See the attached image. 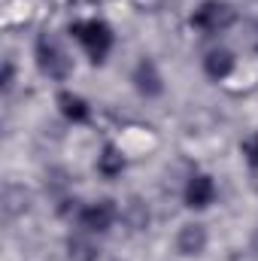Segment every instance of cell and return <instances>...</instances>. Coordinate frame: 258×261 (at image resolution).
<instances>
[{
  "label": "cell",
  "mask_w": 258,
  "mask_h": 261,
  "mask_svg": "<svg viewBox=\"0 0 258 261\" xmlns=\"http://www.w3.org/2000/svg\"><path fill=\"white\" fill-rule=\"evenodd\" d=\"M240 152H243V158H246V164L258 170V130L255 134H249L243 143H240Z\"/></svg>",
  "instance_id": "14"
},
{
  "label": "cell",
  "mask_w": 258,
  "mask_h": 261,
  "mask_svg": "<svg viewBox=\"0 0 258 261\" xmlns=\"http://www.w3.org/2000/svg\"><path fill=\"white\" fill-rule=\"evenodd\" d=\"M0 85H3V91H6V94H9V91H12V85H15V64H12V58H6V61H3Z\"/></svg>",
  "instance_id": "15"
},
{
  "label": "cell",
  "mask_w": 258,
  "mask_h": 261,
  "mask_svg": "<svg viewBox=\"0 0 258 261\" xmlns=\"http://www.w3.org/2000/svg\"><path fill=\"white\" fill-rule=\"evenodd\" d=\"M55 107H58V113L64 116L67 122H73V125H88L91 122V103L82 94L70 91V88H61L55 94Z\"/></svg>",
  "instance_id": "9"
},
{
  "label": "cell",
  "mask_w": 258,
  "mask_h": 261,
  "mask_svg": "<svg viewBox=\"0 0 258 261\" xmlns=\"http://www.w3.org/2000/svg\"><path fill=\"white\" fill-rule=\"evenodd\" d=\"M116 219H119V206H116L113 197H100L94 203H85L76 216L79 228L88 231V234H107L116 225Z\"/></svg>",
  "instance_id": "4"
},
{
  "label": "cell",
  "mask_w": 258,
  "mask_h": 261,
  "mask_svg": "<svg viewBox=\"0 0 258 261\" xmlns=\"http://www.w3.org/2000/svg\"><path fill=\"white\" fill-rule=\"evenodd\" d=\"M234 21H237V9L231 3H225V0H203L189 18V24L194 31H200L203 37L225 34Z\"/></svg>",
  "instance_id": "3"
},
{
  "label": "cell",
  "mask_w": 258,
  "mask_h": 261,
  "mask_svg": "<svg viewBox=\"0 0 258 261\" xmlns=\"http://www.w3.org/2000/svg\"><path fill=\"white\" fill-rule=\"evenodd\" d=\"M183 200H186L189 210H207L216 200V182H213V176L210 173H192L186 179Z\"/></svg>",
  "instance_id": "6"
},
{
  "label": "cell",
  "mask_w": 258,
  "mask_h": 261,
  "mask_svg": "<svg viewBox=\"0 0 258 261\" xmlns=\"http://www.w3.org/2000/svg\"><path fill=\"white\" fill-rule=\"evenodd\" d=\"M28 210H31V192H28L21 182H6V186H3V197H0L3 222L12 225V222H18Z\"/></svg>",
  "instance_id": "8"
},
{
  "label": "cell",
  "mask_w": 258,
  "mask_h": 261,
  "mask_svg": "<svg viewBox=\"0 0 258 261\" xmlns=\"http://www.w3.org/2000/svg\"><path fill=\"white\" fill-rule=\"evenodd\" d=\"M64 249H67V261H97L100 258V246L91 240L88 231L70 234L67 243H64Z\"/></svg>",
  "instance_id": "13"
},
{
  "label": "cell",
  "mask_w": 258,
  "mask_h": 261,
  "mask_svg": "<svg viewBox=\"0 0 258 261\" xmlns=\"http://www.w3.org/2000/svg\"><path fill=\"white\" fill-rule=\"evenodd\" d=\"M131 82H134L137 94H140V97H146V100H152V97H161V94H164V76H161L158 64H155L152 58H146V55L134 64V70H131Z\"/></svg>",
  "instance_id": "5"
},
{
  "label": "cell",
  "mask_w": 258,
  "mask_h": 261,
  "mask_svg": "<svg viewBox=\"0 0 258 261\" xmlns=\"http://www.w3.org/2000/svg\"><path fill=\"white\" fill-rule=\"evenodd\" d=\"M249 252L258 258V225H255V231H252V240H249Z\"/></svg>",
  "instance_id": "16"
},
{
  "label": "cell",
  "mask_w": 258,
  "mask_h": 261,
  "mask_svg": "<svg viewBox=\"0 0 258 261\" xmlns=\"http://www.w3.org/2000/svg\"><path fill=\"white\" fill-rule=\"evenodd\" d=\"M234 67H237V58H234L231 49H210V52L203 55V76L213 79V82L228 79V76L234 73Z\"/></svg>",
  "instance_id": "11"
},
{
  "label": "cell",
  "mask_w": 258,
  "mask_h": 261,
  "mask_svg": "<svg viewBox=\"0 0 258 261\" xmlns=\"http://www.w3.org/2000/svg\"><path fill=\"white\" fill-rule=\"evenodd\" d=\"M119 219H122V225L128 228L131 234H140V231H146V228H149V222H152L149 203H146L140 195H131L128 200L122 203V210H119Z\"/></svg>",
  "instance_id": "10"
},
{
  "label": "cell",
  "mask_w": 258,
  "mask_h": 261,
  "mask_svg": "<svg viewBox=\"0 0 258 261\" xmlns=\"http://www.w3.org/2000/svg\"><path fill=\"white\" fill-rule=\"evenodd\" d=\"M67 31H70V37L85 49V55H88V61H91V64H104V61H107V55L113 52L116 34H113V28H110L104 18L73 21Z\"/></svg>",
  "instance_id": "1"
},
{
  "label": "cell",
  "mask_w": 258,
  "mask_h": 261,
  "mask_svg": "<svg viewBox=\"0 0 258 261\" xmlns=\"http://www.w3.org/2000/svg\"><path fill=\"white\" fill-rule=\"evenodd\" d=\"M34 58L43 76H49L52 82H67L73 73V58L67 55V49L58 43V37L52 34H40L34 43Z\"/></svg>",
  "instance_id": "2"
},
{
  "label": "cell",
  "mask_w": 258,
  "mask_h": 261,
  "mask_svg": "<svg viewBox=\"0 0 258 261\" xmlns=\"http://www.w3.org/2000/svg\"><path fill=\"white\" fill-rule=\"evenodd\" d=\"M207 243H210V234H207V225H200V222H186L176 231V252L183 258L203 255L207 252Z\"/></svg>",
  "instance_id": "7"
},
{
  "label": "cell",
  "mask_w": 258,
  "mask_h": 261,
  "mask_svg": "<svg viewBox=\"0 0 258 261\" xmlns=\"http://www.w3.org/2000/svg\"><path fill=\"white\" fill-rule=\"evenodd\" d=\"M94 167H97V173H100L104 179H116V176L125 173L128 161H125V155H122V149H119L116 143H104V149H100Z\"/></svg>",
  "instance_id": "12"
}]
</instances>
